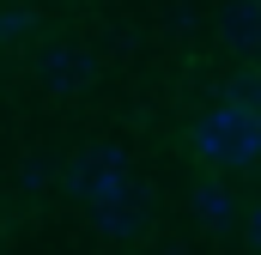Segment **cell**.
<instances>
[{"label":"cell","instance_id":"cell-9","mask_svg":"<svg viewBox=\"0 0 261 255\" xmlns=\"http://www.w3.org/2000/svg\"><path fill=\"white\" fill-rule=\"evenodd\" d=\"M164 255H189V249H164Z\"/></svg>","mask_w":261,"mask_h":255},{"label":"cell","instance_id":"cell-4","mask_svg":"<svg viewBox=\"0 0 261 255\" xmlns=\"http://www.w3.org/2000/svg\"><path fill=\"white\" fill-rule=\"evenodd\" d=\"M219 31H225L231 49H261V0H237V6H225Z\"/></svg>","mask_w":261,"mask_h":255},{"label":"cell","instance_id":"cell-7","mask_svg":"<svg viewBox=\"0 0 261 255\" xmlns=\"http://www.w3.org/2000/svg\"><path fill=\"white\" fill-rule=\"evenodd\" d=\"M31 24H37V18H31V12H18V6H12V12H0V37H24Z\"/></svg>","mask_w":261,"mask_h":255},{"label":"cell","instance_id":"cell-3","mask_svg":"<svg viewBox=\"0 0 261 255\" xmlns=\"http://www.w3.org/2000/svg\"><path fill=\"white\" fill-rule=\"evenodd\" d=\"M37 79H43L55 97H73V91H85V85H91V55H85V49H43Z\"/></svg>","mask_w":261,"mask_h":255},{"label":"cell","instance_id":"cell-1","mask_svg":"<svg viewBox=\"0 0 261 255\" xmlns=\"http://www.w3.org/2000/svg\"><path fill=\"white\" fill-rule=\"evenodd\" d=\"M195 152L206 164H225V170H249L261 164V104H219L195 122Z\"/></svg>","mask_w":261,"mask_h":255},{"label":"cell","instance_id":"cell-8","mask_svg":"<svg viewBox=\"0 0 261 255\" xmlns=\"http://www.w3.org/2000/svg\"><path fill=\"white\" fill-rule=\"evenodd\" d=\"M249 243H255V249H261V207H255V213H249Z\"/></svg>","mask_w":261,"mask_h":255},{"label":"cell","instance_id":"cell-5","mask_svg":"<svg viewBox=\"0 0 261 255\" xmlns=\"http://www.w3.org/2000/svg\"><path fill=\"white\" fill-rule=\"evenodd\" d=\"M91 213H97L103 237H140L146 231V207L140 200H110V207H91Z\"/></svg>","mask_w":261,"mask_h":255},{"label":"cell","instance_id":"cell-6","mask_svg":"<svg viewBox=\"0 0 261 255\" xmlns=\"http://www.w3.org/2000/svg\"><path fill=\"white\" fill-rule=\"evenodd\" d=\"M195 213H200V225L225 231V225H231V194L219 189V183H200L195 189Z\"/></svg>","mask_w":261,"mask_h":255},{"label":"cell","instance_id":"cell-2","mask_svg":"<svg viewBox=\"0 0 261 255\" xmlns=\"http://www.w3.org/2000/svg\"><path fill=\"white\" fill-rule=\"evenodd\" d=\"M67 189L79 194L85 207L134 200V170H128V152H116V146H85V152L67 164Z\"/></svg>","mask_w":261,"mask_h":255}]
</instances>
